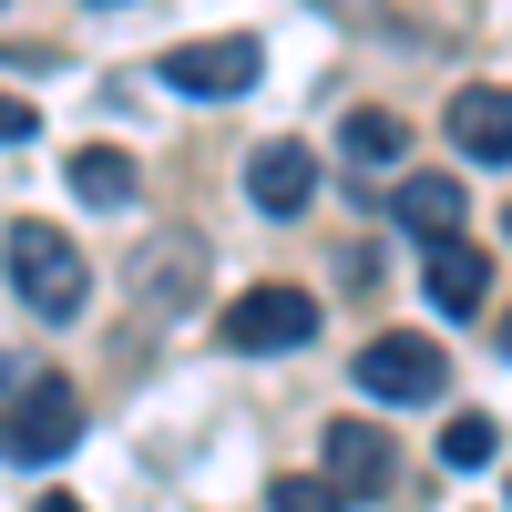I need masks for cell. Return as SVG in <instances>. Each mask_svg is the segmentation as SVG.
<instances>
[{
	"label": "cell",
	"mask_w": 512,
	"mask_h": 512,
	"mask_svg": "<svg viewBox=\"0 0 512 512\" xmlns=\"http://www.w3.org/2000/svg\"><path fill=\"white\" fill-rule=\"evenodd\" d=\"M72 195L82 205H134V154H113V144L72 154Z\"/></svg>",
	"instance_id": "7c38bea8"
},
{
	"label": "cell",
	"mask_w": 512,
	"mask_h": 512,
	"mask_svg": "<svg viewBox=\"0 0 512 512\" xmlns=\"http://www.w3.org/2000/svg\"><path fill=\"white\" fill-rule=\"evenodd\" d=\"M349 154H359V164H400V123H390V113H359V123H349Z\"/></svg>",
	"instance_id": "5bb4252c"
},
{
	"label": "cell",
	"mask_w": 512,
	"mask_h": 512,
	"mask_svg": "<svg viewBox=\"0 0 512 512\" xmlns=\"http://www.w3.org/2000/svg\"><path fill=\"white\" fill-rule=\"evenodd\" d=\"M451 144L472 154V164H512V93H502V82L451 93Z\"/></svg>",
	"instance_id": "ba28073f"
},
{
	"label": "cell",
	"mask_w": 512,
	"mask_h": 512,
	"mask_svg": "<svg viewBox=\"0 0 512 512\" xmlns=\"http://www.w3.org/2000/svg\"><path fill=\"white\" fill-rule=\"evenodd\" d=\"M82 441V390L72 379H21L11 400H0V461H62Z\"/></svg>",
	"instance_id": "7a4b0ae2"
},
{
	"label": "cell",
	"mask_w": 512,
	"mask_h": 512,
	"mask_svg": "<svg viewBox=\"0 0 512 512\" xmlns=\"http://www.w3.org/2000/svg\"><path fill=\"white\" fill-rule=\"evenodd\" d=\"M400 226L410 236H461V175H400Z\"/></svg>",
	"instance_id": "8fae6325"
},
{
	"label": "cell",
	"mask_w": 512,
	"mask_h": 512,
	"mask_svg": "<svg viewBox=\"0 0 512 512\" xmlns=\"http://www.w3.org/2000/svg\"><path fill=\"white\" fill-rule=\"evenodd\" d=\"M164 93H195V103H236L256 93V41H175L164 52Z\"/></svg>",
	"instance_id": "3957f363"
},
{
	"label": "cell",
	"mask_w": 512,
	"mask_h": 512,
	"mask_svg": "<svg viewBox=\"0 0 512 512\" xmlns=\"http://www.w3.org/2000/svg\"><path fill=\"white\" fill-rule=\"evenodd\" d=\"M31 512H82V502H62V492H52V502H31Z\"/></svg>",
	"instance_id": "e0dca14e"
},
{
	"label": "cell",
	"mask_w": 512,
	"mask_h": 512,
	"mask_svg": "<svg viewBox=\"0 0 512 512\" xmlns=\"http://www.w3.org/2000/svg\"><path fill=\"white\" fill-rule=\"evenodd\" d=\"M420 287H431V308H441V318H472L482 297H492V256H482V246H461V236H431V267H420Z\"/></svg>",
	"instance_id": "52a82bcc"
},
{
	"label": "cell",
	"mask_w": 512,
	"mask_h": 512,
	"mask_svg": "<svg viewBox=\"0 0 512 512\" xmlns=\"http://www.w3.org/2000/svg\"><path fill=\"white\" fill-rule=\"evenodd\" d=\"M441 349H431V338H369V349H359V390L369 400H441Z\"/></svg>",
	"instance_id": "8992f818"
},
{
	"label": "cell",
	"mask_w": 512,
	"mask_h": 512,
	"mask_svg": "<svg viewBox=\"0 0 512 512\" xmlns=\"http://www.w3.org/2000/svg\"><path fill=\"white\" fill-rule=\"evenodd\" d=\"M502 236H512V216H502Z\"/></svg>",
	"instance_id": "d6986e66"
},
{
	"label": "cell",
	"mask_w": 512,
	"mask_h": 512,
	"mask_svg": "<svg viewBox=\"0 0 512 512\" xmlns=\"http://www.w3.org/2000/svg\"><path fill=\"white\" fill-rule=\"evenodd\" d=\"M0 144H31V103L21 93H0Z\"/></svg>",
	"instance_id": "2e32d148"
},
{
	"label": "cell",
	"mask_w": 512,
	"mask_h": 512,
	"mask_svg": "<svg viewBox=\"0 0 512 512\" xmlns=\"http://www.w3.org/2000/svg\"><path fill=\"white\" fill-rule=\"evenodd\" d=\"M11 287L31 297V318H82V297H93V267H82V246L62 226L21 216L11 226Z\"/></svg>",
	"instance_id": "6da1fadb"
},
{
	"label": "cell",
	"mask_w": 512,
	"mask_h": 512,
	"mask_svg": "<svg viewBox=\"0 0 512 512\" xmlns=\"http://www.w3.org/2000/svg\"><path fill=\"white\" fill-rule=\"evenodd\" d=\"M0 11H11V0H0Z\"/></svg>",
	"instance_id": "ffe728a7"
},
{
	"label": "cell",
	"mask_w": 512,
	"mask_h": 512,
	"mask_svg": "<svg viewBox=\"0 0 512 512\" xmlns=\"http://www.w3.org/2000/svg\"><path fill=\"white\" fill-rule=\"evenodd\" d=\"M390 472H400V461H390V431H379V420H328V472L318 482L338 502H379Z\"/></svg>",
	"instance_id": "5b68a950"
},
{
	"label": "cell",
	"mask_w": 512,
	"mask_h": 512,
	"mask_svg": "<svg viewBox=\"0 0 512 512\" xmlns=\"http://www.w3.org/2000/svg\"><path fill=\"white\" fill-rule=\"evenodd\" d=\"M195 277H205L195 236H164L144 267H134V297H144V308H185V297H195Z\"/></svg>",
	"instance_id": "30bf717a"
},
{
	"label": "cell",
	"mask_w": 512,
	"mask_h": 512,
	"mask_svg": "<svg viewBox=\"0 0 512 512\" xmlns=\"http://www.w3.org/2000/svg\"><path fill=\"white\" fill-rule=\"evenodd\" d=\"M441 461H451V472H482V461H492V420H451V431H441Z\"/></svg>",
	"instance_id": "4fadbf2b"
},
{
	"label": "cell",
	"mask_w": 512,
	"mask_h": 512,
	"mask_svg": "<svg viewBox=\"0 0 512 512\" xmlns=\"http://www.w3.org/2000/svg\"><path fill=\"white\" fill-rule=\"evenodd\" d=\"M318 338V297L308 287H246L226 308V349H297Z\"/></svg>",
	"instance_id": "277c9868"
},
{
	"label": "cell",
	"mask_w": 512,
	"mask_h": 512,
	"mask_svg": "<svg viewBox=\"0 0 512 512\" xmlns=\"http://www.w3.org/2000/svg\"><path fill=\"white\" fill-rule=\"evenodd\" d=\"M502 359H512V318H502Z\"/></svg>",
	"instance_id": "ac0fdd59"
},
{
	"label": "cell",
	"mask_w": 512,
	"mask_h": 512,
	"mask_svg": "<svg viewBox=\"0 0 512 512\" xmlns=\"http://www.w3.org/2000/svg\"><path fill=\"white\" fill-rule=\"evenodd\" d=\"M246 195L267 205V216H297V205L318 195V154L308 144H267V154L246 164Z\"/></svg>",
	"instance_id": "9c48e42d"
},
{
	"label": "cell",
	"mask_w": 512,
	"mask_h": 512,
	"mask_svg": "<svg viewBox=\"0 0 512 512\" xmlns=\"http://www.w3.org/2000/svg\"><path fill=\"white\" fill-rule=\"evenodd\" d=\"M267 512H338V492H328L318 472H287V482L267 492Z\"/></svg>",
	"instance_id": "9a60e30c"
}]
</instances>
